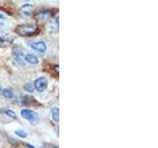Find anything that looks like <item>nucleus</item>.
I'll return each instance as SVG.
<instances>
[{
	"label": "nucleus",
	"instance_id": "f257e3e1",
	"mask_svg": "<svg viewBox=\"0 0 158 148\" xmlns=\"http://www.w3.org/2000/svg\"><path fill=\"white\" fill-rule=\"evenodd\" d=\"M38 26L35 24H25V25H19L15 29V32L19 36H31L38 32Z\"/></svg>",
	"mask_w": 158,
	"mask_h": 148
},
{
	"label": "nucleus",
	"instance_id": "f03ea898",
	"mask_svg": "<svg viewBox=\"0 0 158 148\" xmlns=\"http://www.w3.org/2000/svg\"><path fill=\"white\" fill-rule=\"evenodd\" d=\"M21 116L24 118L28 120L31 123H33V125H37V123L39 122V116L37 115L36 113H34V112L30 111V110H22L21 111Z\"/></svg>",
	"mask_w": 158,
	"mask_h": 148
},
{
	"label": "nucleus",
	"instance_id": "7ed1b4c3",
	"mask_svg": "<svg viewBox=\"0 0 158 148\" xmlns=\"http://www.w3.org/2000/svg\"><path fill=\"white\" fill-rule=\"evenodd\" d=\"M35 89L38 91V92H43L47 89L48 87V80L47 78L44 77H40L38 78L36 81H35V85H34Z\"/></svg>",
	"mask_w": 158,
	"mask_h": 148
},
{
	"label": "nucleus",
	"instance_id": "20e7f679",
	"mask_svg": "<svg viewBox=\"0 0 158 148\" xmlns=\"http://www.w3.org/2000/svg\"><path fill=\"white\" fill-rule=\"evenodd\" d=\"M52 11H49V10H42V11H40L39 13L35 15V18L37 20H40V21H46V20L52 18Z\"/></svg>",
	"mask_w": 158,
	"mask_h": 148
},
{
	"label": "nucleus",
	"instance_id": "39448f33",
	"mask_svg": "<svg viewBox=\"0 0 158 148\" xmlns=\"http://www.w3.org/2000/svg\"><path fill=\"white\" fill-rule=\"evenodd\" d=\"M30 47L32 48H34L35 51H37L41 53H44L46 52L47 51V46L46 43H43V42H36V43H30Z\"/></svg>",
	"mask_w": 158,
	"mask_h": 148
},
{
	"label": "nucleus",
	"instance_id": "423d86ee",
	"mask_svg": "<svg viewBox=\"0 0 158 148\" xmlns=\"http://www.w3.org/2000/svg\"><path fill=\"white\" fill-rule=\"evenodd\" d=\"M12 41H13V38L7 36V35L0 36V47H8L12 43Z\"/></svg>",
	"mask_w": 158,
	"mask_h": 148
},
{
	"label": "nucleus",
	"instance_id": "0eeeda50",
	"mask_svg": "<svg viewBox=\"0 0 158 148\" xmlns=\"http://www.w3.org/2000/svg\"><path fill=\"white\" fill-rule=\"evenodd\" d=\"M13 54H14V58L16 59V61L19 63H22L23 59H24V56H23V52L22 51H20L18 47H15L13 49Z\"/></svg>",
	"mask_w": 158,
	"mask_h": 148
},
{
	"label": "nucleus",
	"instance_id": "6e6552de",
	"mask_svg": "<svg viewBox=\"0 0 158 148\" xmlns=\"http://www.w3.org/2000/svg\"><path fill=\"white\" fill-rule=\"evenodd\" d=\"M33 6L30 4H25L24 6H22L20 8V12H21L22 15L24 16H30V15L32 14V11H33Z\"/></svg>",
	"mask_w": 158,
	"mask_h": 148
},
{
	"label": "nucleus",
	"instance_id": "1a4fd4ad",
	"mask_svg": "<svg viewBox=\"0 0 158 148\" xmlns=\"http://www.w3.org/2000/svg\"><path fill=\"white\" fill-rule=\"evenodd\" d=\"M25 60H26L27 62H29L30 64H32V65L37 64L39 62L38 57L36 56H34V54H31V53L26 54V56H25Z\"/></svg>",
	"mask_w": 158,
	"mask_h": 148
},
{
	"label": "nucleus",
	"instance_id": "9d476101",
	"mask_svg": "<svg viewBox=\"0 0 158 148\" xmlns=\"http://www.w3.org/2000/svg\"><path fill=\"white\" fill-rule=\"evenodd\" d=\"M52 120L56 122L59 121V110H58V108H52Z\"/></svg>",
	"mask_w": 158,
	"mask_h": 148
},
{
	"label": "nucleus",
	"instance_id": "9b49d317",
	"mask_svg": "<svg viewBox=\"0 0 158 148\" xmlns=\"http://www.w3.org/2000/svg\"><path fill=\"white\" fill-rule=\"evenodd\" d=\"M2 95L7 99H12L14 97V94L10 89H4L2 91Z\"/></svg>",
	"mask_w": 158,
	"mask_h": 148
},
{
	"label": "nucleus",
	"instance_id": "f8f14e48",
	"mask_svg": "<svg viewBox=\"0 0 158 148\" xmlns=\"http://www.w3.org/2000/svg\"><path fill=\"white\" fill-rule=\"evenodd\" d=\"M4 113L7 117H12V118H17L16 113H15L14 111H12V110H5L4 111Z\"/></svg>",
	"mask_w": 158,
	"mask_h": 148
},
{
	"label": "nucleus",
	"instance_id": "ddd939ff",
	"mask_svg": "<svg viewBox=\"0 0 158 148\" xmlns=\"http://www.w3.org/2000/svg\"><path fill=\"white\" fill-rule=\"evenodd\" d=\"M15 134H16L17 136H20V137H26L27 136V132L26 131H24V130H15Z\"/></svg>",
	"mask_w": 158,
	"mask_h": 148
},
{
	"label": "nucleus",
	"instance_id": "4468645a",
	"mask_svg": "<svg viewBox=\"0 0 158 148\" xmlns=\"http://www.w3.org/2000/svg\"><path fill=\"white\" fill-rule=\"evenodd\" d=\"M24 89H25V90H26L27 92L32 93V92L34 91V86L32 85L31 83H28V84H26V85L24 86Z\"/></svg>",
	"mask_w": 158,
	"mask_h": 148
},
{
	"label": "nucleus",
	"instance_id": "2eb2a0df",
	"mask_svg": "<svg viewBox=\"0 0 158 148\" xmlns=\"http://www.w3.org/2000/svg\"><path fill=\"white\" fill-rule=\"evenodd\" d=\"M0 19H4V16H3V15H1V14H0Z\"/></svg>",
	"mask_w": 158,
	"mask_h": 148
},
{
	"label": "nucleus",
	"instance_id": "dca6fc26",
	"mask_svg": "<svg viewBox=\"0 0 158 148\" xmlns=\"http://www.w3.org/2000/svg\"><path fill=\"white\" fill-rule=\"evenodd\" d=\"M2 91H3V90H2L1 88H0V95H1V94H2Z\"/></svg>",
	"mask_w": 158,
	"mask_h": 148
},
{
	"label": "nucleus",
	"instance_id": "f3484780",
	"mask_svg": "<svg viewBox=\"0 0 158 148\" xmlns=\"http://www.w3.org/2000/svg\"><path fill=\"white\" fill-rule=\"evenodd\" d=\"M26 1H29V0H26Z\"/></svg>",
	"mask_w": 158,
	"mask_h": 148
}]
</instances>
